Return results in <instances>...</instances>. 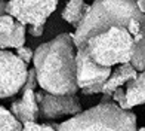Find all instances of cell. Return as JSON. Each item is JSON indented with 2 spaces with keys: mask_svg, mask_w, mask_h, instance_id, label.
I'll return each mask as SVG.
<instances>
[{
  "mask_svg": "<svg viewBox=\"0 0 145 131\" xmlns=\"http://www.w3.org/2000/svg\"><path fill=\"white\" fill-rule=\"evenodd\" d=\"M76 55L77 46L70 33H62L37 46L33 64L40 88L54 94H76L78 91Z\"/></svg>",
  "mask_w": 145,
  "mask_h": 131,
  "instance_id": "6da1fadb",
  "label": "cell"
},
{
  "mask_svg": "<svg viewBox=\"0 0 145 131\" xmlns=\"http://www.w3.org/2000/svg\"><path fill=\"white\" fill-rule=\"evenodd\" d=\"M114 25L126 27L132 36L145 28V14L139 11L136 0H95L72 34L76 46H84L89 37Z\"/></svg>",
  "mask_w": 145,
  "mask_h": 131,
  "instance_id": "7a4b0ae2",
  "label": "cell"
},
{
  "mask_svg": "<svg viewBox=\"0 0 145 131\" xmlns=\"http://www.w3.org/2000/svg\"><path fill=\"white\" fill-rule=\"evenodd\" d=\"M59 131H133L136 116L130 109H123L114 103H102L89 110L80 112L58 125Z\"/></svg>",
  "mask_w": 145,
  "mask_h": 131,
  "instance_id": "3957f363",
  "label": "cell"
},
{
  "mask_svg": "<svg viewBox=\"0 0 145 131\" xmlns=\"http://www.w3.org/2000/svg\"><path fill=\"white\" fill-rule=\"evenodd\" d=\"M133 36L126 27L114 25L89 37L82 48H86L95 63L105 67H113L117 64L130 63L133 55Z\"/></svg>",
  "mask_w": 145,
  "mask_h": 131,
  "instance_id": "277c9868",
  "label": "cell"
},
{
  "mask_svg": "<svg viewBox=\"0 0 145 131\" xmlns=\"http://www.w3.org/2000/svg\"><path fill=\"white\" fill-rule=\"evenodd\" d=\"M77 83L84 95L102 93L105 81L111 75V67H105L90 58L86 48H77Z\"/></svg>",
  "mask_w": 145,
  "mask_h": 131,
  "instance_id": "5b68a950",
  "label": "cell"
},
{
  "mask_svg": "<svg viewBox=\"0 0 145 131\" xmlns=\"http://www.w3.org/2000/svg\"><path fill=\"white\" fill-rule=\"evenodd\" d=\"M27 63L14 52L0 49V98L18 94L27 82Z\"/></svg>",
  "mask_w": 145,
  "mask_h": 131,
  "instance_id": "8992f818",
  "label": "cell"
},
{
  "mask_svg": "<svg viewBox=\"0 0 145 131\" xmlns=\"http://www.w3.org/2000/svg\"><path fill=\"white\" fill-rule=\"evenodd\" d=\"M39 101V116L44 121H54L64 116H74L82 112L80 100L76 94H54L36 91Z\"/></svg>",
  "mask_w": 145,
  "mask_h": 131,
  "instance_id": "52a82bcc",
  "label": "cell"
},
{
  "mask_svg": "<svg viewBox=\"0 0 145 131\" xmlns=\"http://www.w3.org/2000/svg\"><path fill=\"white\" fill-rule=\"evenodd\" d=\"M59 0H8L6 12L25 25H43Z\"/></svg>",
  "mask_w": 145,
  "mask_h": 131,
  "instance_id": "ba28073f",
  "label": "cell"
},
{
  "mask_svg": "<svg viewBox=\"0 0 145 131\" xmlns=\"http://www.w3.org/2000/svg\"><path fill=\"white\" fill-rule=\"evenodd\" d=\"M10 112L15 115L19 122L27 121H37L39 115V101L36 97L34 89H22V97L10 103Z\"/></svg>",
  "mask_w": 145,
  "mask_h": 131,
  "instance_id": "9c48e42d",
  "label": "cell"
},
{
  "mask_svg": "<svg viewBox=\"0 0 145 131\" xmlns=\"http://www.w3.org/2000/svg\"><path fill=\"white\" fill-rule=\"evenodd\" d=\"M136 76H138V70L133 67L132 63L118 64V67L114 71H111L110 77L105 81L102 87V94H113L116 88L126 85L130 79H133Z\"/></svg>",
  "mask_w": 145,
  "mask_h": 131,
  "instance_id": "30bf717a",
  "label": "cell"
},
{
  "mask_svg": "<svg viewBox=\"0 0 145 131\" xmlns=\"http://www.w3.org/2000/svg\"><path fill=\"white\" fill-rule=\"evenodd\" d=\"M6 5H8L6 0H0V15L6 14ZM25 27H27V25L16 19L15 30L12 31L10 34L0 36V49H5V48H15L16 49L19 46H24V43H25V31H27Z\"/></svg>",
  "mask_w": 145,
  "mask_h": 131,
  "instance_id": "8fae6325",
  "label": "cell"
},
{
  "mask_svg": "<svg viewBox=\"0 0 145 131\" xmlns=\"http://www.w3.org/2000/svg\"><path fill=\"white\" fill-rule=\"evenodd\" d=\"M90 6L86 3V0H68L65 8L62 9V19H65L72 27H78L83 18L89 12Z\"/></svg>",
  "mask_w": 145,
  "mask_h": 131,
  "instance_id": "7c38bea8",
  "label": "cell"
},
{
  "mask_svg": "<svg viewBox=\"0 0 145 131\" xmlns=\"http://www.w3.org/2000/svg\"><path fill=\"white\" fill-rule=\"evenodd\" d=\"M126 97L130 109L145 104V71H139L136 77L126 83Z\"/></svg>",
  "mask_w": 145,
  "mask_h": 131,
  "instance_id": "4fadbf2b",
  "label": "cell"
},
{
  "mask_svg": "<svg viewBox=\"0 0 145 131\" xmlns=\"http://www.w3.org/2000/svg\"><path fill=\"white\" fill-rule=\"evenodd\" d=\"M133 55L130 63L138 71H145V30L133 36Z\"/></svg>",
  "mask_w": 145,
  "mask_h": 131,
  "instance_id": "5bb4252c",
  "label": "cell"
},
{
  "mask_svg": "<svg viewBox=\"0 0 145 131\" xmlns=\"http://www.w3.org/2000/svg\"><path fill=\"white\" fill-rule=\"evenodd\" d=\"M22 130V122H19L10 110L0 106V131H19Z\"/></svg>",
  "mask_w": 145,
  "mask_h": 131,
  "instance_id": "9a60e30c",
  "label": "cell"
},
{
  "mask_svg": "<svg viewBox=\"0 0 145 131\" xmlns=\"http://www.w3.org/2000/svg\"><path fill=\"white\" fill-rule=\"evenodd\" d=\"M15 25H16V19L10 14H8V12L2 14L0 15V36L10 34L15 30Z\"/></svg>",
  "mask_w": 145,
  "mask_h": 131,
  "instance_id": "2e32d148",
  "label": "cell"
},
{
  "mask_svg": "<svg viewBox=\"0 0 145 131\" xmlns=\"http://www.w3.org/2000/svg\"><path fill=\"white\" fill-rule=\"evenodd\" d=\"M113 101H116L118 106L123 107V109H130L129 103H127V97H126V89H123V87H118V88L114 89Z\"/></svg>",
  "mask_w": 145,
  "mask_h": 131,
  "instance_id": "e0dca14e",
  "label": "cell"
},
{
  "mask_svg": "<svg viewBox=\"0 0 145 131\" xmlns=\"http://www.w3.org/2000/svg\"><path fill=\"white\" fill-rule=\"evenodd\" d=\"M16 55L21 58L22 61H25V63H31L33 61V57H34V52H33L30 48H27V46H19V48H16Z\"/></svg>",
  "mask_w": 145,
  "mask_h": 131,
  "instance_id": "ac0fdd59",
  "label": "cell"
},
{
  "mask_svg": "<svg viewBox=\"0 0 145 131\" xmlns=\"http://www.w3.org/2000/svg\"><path fill=\"white\" fill-rule=\"evenodd\" d=\"M37 83H39V81H37V73H36V70H34V69H33V70H28L27 82H25V85H24L22 89H34Z\"/></svg>",
  "mask_w": 145,
  "mask_h": 131,
  "instance_id": "d6986e66",
  "label": "cell"
},
{
  "mask_svg": "<svg viewBox=\"0 0 145 131\" xmlns=\"http://www.w3.org/2000/svg\"><path fill=\"white\" fill-rule=\"evenodd\" d=\"M31 36H34V37H39V36H42L43 34V31H44V24L43 25H28V30H27Z\"/></svg>",
  "mask_w": 145,
  "mask_h": 131,
  "instance_id": "ffe728a7",
  "label": "cell"
},
{
  "mask_svg": "<svg viewBox=\"0 0 145 131\" xmlns=\"http://www.w3.org/2000/svg\"><path fill=\"white\" fill-rule=\"evenodd\" d=\"M136 5L142 14H145V0H136Z\"/></svg>",
  "mask_w": 145,
  "mask_h": 131,
  "instance_id": "44dd1931",
  "label": "cell"
},
{
  "mask_svg": "<svg viewBox=\"0 0 145 131\" xmlns=\"http://www.w3.org/2000/svg\"><path fill=\"white\" fill-rule=\"evenodd\" d=\"M141 131H145V127H142V128H141Z\"/></svg>",
  "mask_w": 145,
  "mask_h": 131,
  "instance_id": "7402d4cb",
  "label": "cell"
},
{
  "mask_svg": "<svg viewBox=\"0 0 145 131\" xmlns=\"http://www.w3.org/2000/svg\"><path fill=\"white\" fill-rule=\"evenodd\" d=\"M144 30H145V28H144Z\"/></svg>",
  "mask_w": 145,
  "mask_h": 131,
  "instance_id": "603a6c76",
  "label": "cell"
}]
</instances>
